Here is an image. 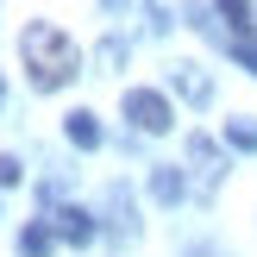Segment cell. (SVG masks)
<instances>
[{
	"label": "cell",
	"instance_id": "6da1fadb",
	"mask_svg": "<svg viewBox=\"0 0 257 257\" xmlns=\"http://www.w3.org/2000/svg\"><path fill=\"white\" fill-rule=\"evenodd\" d=\"M19 50H25V69H32V88H63L75 69H82V50H75V38H69V32H57L50 19L25 25Z\"/></svg>",
	"mask_w": 257,
	"mask_h": 257
},
{
	"label": "cell",
	"instance_id": "7a4b0ae2",
	"mask_svg": "<svg viewBox=\"0 0 257 257\" xmlns=\"http://www.w3.org/2000/svg\"><path fill=\"white\" fill-rule=\"evenodd\" d=\"M119 107H125V119H132L138 132H170V125H176V107L157 94V88H125Z\"/></svg>",
	"mask_w": 257,
	"mask_h": 257
},
{
	"label": "cell",
	"instance_id": "3957f363",
	"mask_svg": "<svg viewBox=\"0 0 257 257\" xmlns=\"http://www.w3.org/2000/svg\"><path fill=\"white\" fill-rule=\"evenodd\" d=\"M170 82H176V94H182L188 107H207V100H213V75L201 69V63H176Z\"/></svg>",
	"mask_w": 257,
	"mask_h": 257
},
{
	"label": "cell",
	"instance_id": "277c9868",
	"mask_svg": "<svg viewBox=\"0 0 257 257\" xmlns=\"http://www.w3.org/2000/svg\"><path fill=\"white\" fill-rule=\"evenodd\" d=\"M151 195H157L163 207H170V201H182V195H188L182 170H176V163H157V170H151Z\"/></svg>",
	"mask_w": 257,
	"mask_h": 257
},
{
	"label": "cell",
	"instance_id": "5b68a950",
	"mask_svg": "<svg viewBox=\"0 0 257 257\" xmlns=\"http://www.w3.org/2000/svg\"><path fill=\"white\" fill-rule=\"evenodd\" d=\"M63 132H69V145H82V151L100 145V119H94V113H69V119H63Z\"/></svg>",
	"mask_w": 257,
	"mask_h": 257
},
{
	"label": "cell",
	"instance_id": "8992f818",
	"mask_svg": "<svg viewBox=\"0 0 257 257\" xmlns=\"http://www.w3.org/2000/svg\"><path fill=\"white\" fill-rule=\"evenodd\" d=\"M57 232L69 238V245H88V238H94V220H88L82 207H63V213H57Z\"/></svg>",
	"mask_w": 257,
	"mask_h": 257
},
{
	"label": "cell",
	"instance_id": "52a82bcc",
	"mask_svg": "<svg viewBox=\"0 0 257 257\" xmlns=\"http://www.w3.org/2000/svg\"><path fill=\"white\" fill-rule=\"evenodd\" d=\"M50 245H57V232H50V226H25V232H19V251H25V257H44Z\"/></svg>",
	"mask_w": 257,
	"mask_h": 257
},
{
	"label": "cell",
	"instance_id": "ba28073f",
	"mask_svg": "<svg viewBox=\"0 0 257 257\" xmlns=\"http://www.w3.org/2000/svg\"><path fill=\"white\" fill-rule=\"evenodd\" d=\"M213 7L226 13V25H232L238 38H251V7H245V0H213Z\"/></svg>",
	"mask_w": 257,
	"mask_h": 257
},
{
	"label": "cell",
	"instance_id": "9c48e42d",
	"mask_svg": "<svg viewBox=\"0 0 257 257\" xmlns=\"http://www.w3.org/2000/svg\"><path fill=\"white\" fill-rule=\"evenodd\" d=\"M226 138H232L238 151H257V125L251 119H226Z\"/></svg>",
	"mask_w": 257,
	"mask_h": 257
},
{
	"label": "cell",
	"instance_id": "30bf717a",
	"mask_svg": "<svg viewBox=\"0 0 257 257\" xmlns=\"http://www.w3.org/2000/svg\"><path fill=\"white\" fill-rule=\"evenodd\" d=\"M19 176H25V170H19V157H0V188H13Z\"/></svg>",
	"mask_w": 257,
	"mask_h": 257
},
{
	"label": "cell",
	"instance_id": "8fae6325",
	"mask_svg": "<svg viewBox=\"0 0 257 257\" xmlns=\"http://www.w3.org/2000/svg\"><path fill=\"white\" fill-rule=\"evenodd\" d=\"M238 63H245V69L257 75V44H251V38H238Z\"/></svg>",
	"mask_w": 257,
	"mask_h": 257
},
{
	"label": "cell",
	"instance_id": "7c38bea8",
	"mask_svg": "<svg viewBox=\"0 0 257 257\" xmlns=\"http://www.w3.org/2000/svg\"><path fill=\"white\" fill-rule=\"evenodd\" d=\"M0 100H7V88H0Z\"/></svg>",
	"mask_w": 257,
	"mask_h": 257
}]
</instances>
